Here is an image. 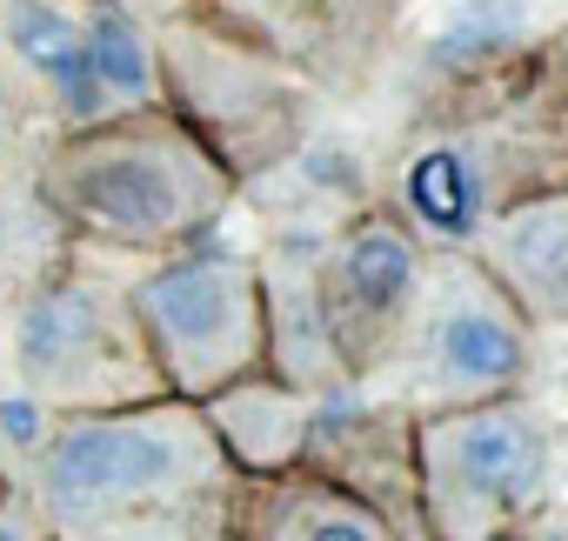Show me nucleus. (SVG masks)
<instances>
[{"mask_svg":"<svg viewBox=\"0 0 568 541\" xmlns=\"http://www.w3.org/2000/svg\"><path fill=\"white\" fill-rule=\"evenodd\" d=\"M261 282H267V368L308 395L355 388L322 302V241H274L261 254Z\"/></svg>","mask_w":568,"mask_h":541,"instance_id":"13","label":"nucleus"},{"mask_svg":"<svg viewBox=\"0 0 568 541\" xmlns=\"http://www.w3.org/2000/svg\"><path fill=\"white\" fill-rule=\"evenodd\" d=\"M515 541H568V514H541L535 528H521Z\"/></svg>","mask_w":568,"mask_h":541,"instance_id":"17","label":"nucleus"},{"mask_svg":"<svg viewBox=\"0 0 568 541\" xmlns=\"http://www.w3.org/2000/svg\"><path fill=\"white\" fill-rule=\"evenodd\" d=\"M315 401H322V395H308V388H295V381H281V375L267 368V375H247V381H234L227 395H214V401H201V408H207L214 435L227 441V455L261 481V474L308 468L315 428H322Z\"/></svg>","mask_w":568,"mask_h":541,"instance_id":"15","label":"nucleus"},{"mask_svg":"<svg viewBox=\"0 0 568 541\" xmlns=\"http://www.w3.org/2000/svg\"><path fill=\"white\" fill-rule=\"evenodd\" d=\"M161 88H168V108L187 114L194 134L241 181L288 167L308 147L315 108H322V88L295 61L234 34L207 8L161 28Z\"/></svg>","mask_w":568,"mask_h":541,"instance_id":"6","label":"nucleus"},{"mask_svg":"<svg viewBox=\"0 0 568 541\" xmlns=\"http://www.w3.org/2000/svg\"><path fill=\"white\" fill-rule=\"evenodd\" d=\"M568 181V68L555 48L462 81V94L402 147L388 207L428 241L468 254L521 194Z\"/></svg>","mask_w":568,"mask_h":541,"instance_id":"3","label":"nucleus"},{"mask_svg":"<svg viewBox=\"0 0 568 541\" xmlns=\"http://www.w3.org/2000/svg\"><path fill=\"white\" fill-rule=\"evenodd\" d=\"M468 254L515 295L535 335H568V181L508 201Z\"/></svg>","mask_w":568,"mask_h":541,"instance_id":"12","label":"nucleus"},{"mask_svg":"<svg viewBox=\"0 0 568 541\" xmlns=\"http://www.w3.org/2000/svg\"><path fill=\"white\" fill-rule=\"evenodd\" d=\"M435 247L388 207H355L322 241V302L335 321V348L355 375V388H375L388 361L402 355L415 308L428 295Z\"/></svg>","mask_w":568,"mask_h":541,"instance_id":"9","label":"nucleus"},{"mask_svg":"<svg viewBox=\"0 0 568 541\" xmlns=\"http://www.w3.org/2000/svg\"><path fill=\"white\" fill-rule=\"evenodd\" d=\"M0 541H48L34 514V474L28 455H0Z\"/></svg>","mask_w":568,"mask_h":541,"instance_id":"16","label":"nucleus"},{"mask_svg":"<svg viewBox=\"0 0 568 541\" xmlns=\"http://www.w3.org/2000/svg\"><path fill=\"white\" fill-rule=\"evenodd\" d=\"M207 14L274 48L281 61H295L322 88V81L375 74L382 48L402 28V0H221Z\"/></svg>","mask_w":568,"mask_h":541,"instance_id":"10","label":"nucleus"},{"mask_svg":"<svg viewBox=\"0 0 568 541\" xmlns=\"http://www.w3.org/2000/svg\"><path fill=\"white\" fill-rule=\"evenodd\" d=\"M548 48H555V54H561V68H568V21L555 28V41H548Z\"/></svg>","mask_w":568,"mask_h":541,"instance_id":"18","label":"nucleus"},{"mask_svg":"<svg viewBox=\"0 0 568 541\" xmlns=\"http://www.w3.org/2000/svg\"><path fill=\"white\" fill-rule=\"evenodd\" d=\"M241 187L247 181L168 101L48 134L41 154V201L61 241L114 267L207 247L234 221Z\"/></svg>","mask_w":568,"mask_h":541,"instance_id":"2","label":"nucleus"},{"mask_svg":"<svg viewBox=\"0 0 568 541\" xmlns=\"http://www.w3.org/2000/svg\"><path fill=\"white\" fill-rule=\"evenodd\" d=\"M48 541H241L254 474L227 455L201 401L54 415L28 441Z\"/></svg>","mask_w":568,"mask_h":541,"instance_id":"1","label":"nucleus"},{"mask_svg":"<svg viewBox=\"0 0 568 541\" xmlns=\"http://www.w3.org/2000/svg\"><path fill=\"white\" fill-rule=\"evenodd\" d=\"M0 61L21 74V94L54 121V134L121 114L81 28V8H68V0H0Z\"/></svg>","mask_w":568,"mask_h":541,"instance_id":"11","label":"nucleus"},{"mask_svg":"<svg viewBox=\"0 0 568 541\" xmlns=\"http://www.w3.org/2000/svg\"><path fill=\"white\" fill-rule=\"evenodd\" d=\"M8 368L48 415L134 408L168 395L128 275L81 247L8 295Z\"/></svg>","mask_w":568,"mask_h":541,"instance_id":"5","label":"nucleus"},{"mask_svg":"<svg viewBox=\"0 0 568 541\" xmlns=\"http://www.w3.org/2000/svg\"><path fill=\"white\" fill-rule=\"evenodd\" d=\"M128 295L168 395L214 401L247 375H267V282L261 254L221 241L128 267Z\"/></svg>","mask_w":568,"mask_h":541,"instance_id":"8","label":"nucleus"},{"mask_svg":"<svg viewBox=\"0 0 568 541\" xmlns=\"http://www.w3.org/2000/svg\"><path fill=\"white\" fill-rule=\"evenodd\" d=\"M241 541H402V528L388 501L308 461L247 488Z\"/></svg>","mask_w":568,"mask_h":541,"instance_id":"14","label":"nucleus"},{"mask_svg":"<svg viewBox=\"0 0 568 541\" xmlns=\"http://www.w3.org/2000/svg\"><path fill=\"white\" fill-rule=\"evenodd\" d=\"M555 401L501 395L468 408L415 415V528L422 541H515L555 514L561 481Z\"/></svg>","mask_w":568,"mask_h":541,"instance_id":"4","label":"nucleus"},{"mask_svg":"<svg viewBox=\"0 0 568 541\" xmlns=\"http://www.w3.org/2000/svg\"><path fill=\"white\" fill-rule=\"evenodd\" d=\"M535 355H541V335L515 308V295L475 254L435 247L415 328H408L402 355L388 361V375L375 381V395L395 401L402 415L501 401V395L535 388Z\"/></svg>","mask_w":568,"mask_h":541,"instance_id":"7","label":"nucleus"},{"mask_svg":"<svg viewBox=\"0 0 568 541\" xmlns=\"http://www.w3.org/2000/svg\"><path fill=\"white\" fill-rule=\"evenodd\" d=\"M68 8H81V0H68Z\"/></svg>","mask_w":568,"mask_h":541,"instance_id":"19","label":"nucleus"}]
</instances>
